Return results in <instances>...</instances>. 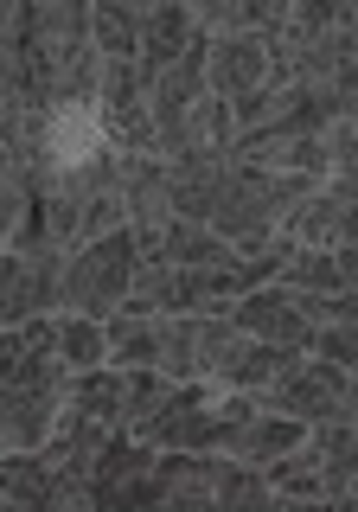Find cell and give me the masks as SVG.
Wrapping results in <instances>:
<instances>
[{
    "instance_id": "23",
    "label": "cell",
    "mask_w": 358,
    "mask_h": 512,
    "mask_svg": "<svg viewBox=\"0 0 358 512\" xmlns=\"http://www.w3.org/2000/svg\"><path fill=\"white\" fill-rule=\"evenodd\" d=\"M231 122L243 128V135H256V128H269V122H275V90L263 84V90L237 96V103H231Z\"/></svg>"
},
{
    "instance_id": "1",
    "label": "cell",
    "mask_w": 358,
    "mask_h": 512,
    "mask_svg": "<svg viewBox=\"0 0 358 512\" xmlns=\"http://www.w3.org/2000/svg\"><path fill=\"white\" fill-rule=\"evenodd\" d=\"M71 359L52 346L39 352H13L7 359V416H0V436H7L13 455H32V448H45V436H52L58 410L71 404Z\"/></svg>"
},
{
    "instance_id": "14",
    "label": "cell",
    "mask_w": 358,
    "mask_h": 512,
    "mask_svg": "<svg viewBox=\"0 0 358 512\" xmlns=\"http://www.w3.org/2000/svg\"><path fill=\"white\" fill-rule=\"evenodd\" d=\"M122 391H128V372H84L71 384V404L58 410V423H103V429H122Z\"/></svg>"
},
{
    "instance_id": "11",
    "label": "cell",
    "mask_w": 358,
    "mask_h": 512,
    "mask_svg": "<svg viewBox=\"0 0 358 512\" xmlns=\"http://www.w3.org/2000/svg\"><path fill=\"white\" fill-rule=\"evenodd\" d=\"M192 7H141V77H160L192 45Z\"/></svg>"
},
{
    "instance_id": "12",
    "label": "cell",
    "mask_w": 358,
    "mask_h": 512,
    "mask_svg": "<svg viewBox=\"0 0 358 512\" xmlns=\"http://www.w3.org/2000/svg\"><path fill=\"white\" fill-rule=\"evenodd\" d=\"M122 308H135V314H186V308H199V295H192V269L141 263V276H135V288H128Z\"/></svg>"
},
{
    "instance_id": "2",
    "label": "cell",
    "mask_w": 358,
    "mask_h": 512,
    "mask_svg": "<svg viewBox=\"0 0 358 512\" xmlns=\"http://www.w3.org/2000/svg\"><path fill=\"white\" fill-rule=\"evenodd\" d=\"M135 276H141V244L122 224V231L96 237V244H84L71 263H64V308L90 314V320H109V314H122Z\"/></svg>"
},
{
    "instance_id": "9",
    "label": "cell",
    "mask_w": 358,
    "mask_h": 512,
    "mask_svg": "<svg viewBox=\"0 0 358 512\" xmlns=\"http://www.w3.org/2000/svg\"><path fill=\"white\" fill-rule=\"evenodd\" d=\"M154 487H160V506L205 512L211 493H218V461H192L186 448H173V461H154Z\"/></svg>"
},
{
    "instance_id": "10",
    "label": "cell",
    "mask_w": 358,
    "mask_h": 512,
    "mask_svg": "<svg viewBox=\"0 0 358 512\" xmlns=\"http://www.w3.org/2000/svg\"><path fill=\"white\" fill-rule=\"evenodd\" d=\"M301 365V346H282V340H243L237 359L218 365V384L224 391H256V384H275Z\"/></svg>"
},
{
    "instance_id": "22",
    "label": "cell",
    "mask_w": 358,
    "mask_h": 512,
    "mask_svg": "<svg viewBox=\"0 0 358 512\" xmlns=\"http://www.w3.org/2000/svg\"><path fill=\"white\" fill-rule=\"evenodd\" d=\"M269 167H282V173H327V141L320 135H288Z\"/></svg>"
},
{
    "instance_id": "4",
    "label": "cell",
    "mask_w": 358,
    "mask_h": 512,
    "mask_svg": "<svg viewBox=\"0 0 358 512\" xmlns=\"http://www.w3.org/2000/svg\"><path fill=\"white\" fill-rule=\"evenodd\" d=\"M64 256L58 244H20L7 256V327H26V320H39V314H52L64 308Z\"/></svg>"
},
{
    "instance_id": "16",
    "label": "cell",
    "mask_w": 358,
    "mask_h": 512,
    "mask_svg": "<svg viewBox=\"0 0 358 512\" xmlns=\"http://www.w3.org/2000/svg\"><path fill=\"white\" fill-rule=\"evenodd\" d=\"M173 391H179V378L154 372V365H128V391H122V429H141V423H154V416L173 404Z\"/></svg>"
},
{
    "instance_id": "8",
    "label": "cell",
    "mask_w": 358,
    "mask_h": 512,
    "mask_svg": "<svg viewBox=\"0 0 358 512\" xmlns=\"http://www.w3.org/2000/svg\"><path fill=\"white\" fill-rule=\"evenodd\" d=\"M231 327L256 333V340H282V346H307V320L295 314V301H288V288H250V295L231 308Z\"/></svg>"
},
{
    "instance_id": "7",
    "label": "cell",
    "mask_w": 358,
    "mask_h": 512,
    "mask_svg": "<svg viewBox=\"0 0 358 512\" xmlns=\"http://www.w3.org/2000/svg\"><path fill=\"white\" fill-rule=\"evenodd\" d=\"M167 173H173V212L186 224H211V212H218V186H224V173H231V160L224 154H179V160H167Z\"/></svg>"
},
{
    "instance_id": "3",
    "label": "cell",
    "mask_w": 358,
    "mask_h": 512,
    "mask_svg": "<svg viewBox=\"0 0 358 512\" xmlns=\"http://www.w3.org/2000/svg\"><path fill=\"white\" fill-rule=\"evenodd\" d=\"M256 410L301 416V423H327V416H352V372L327 359H301L288 378L256 384Z\"/></svg>"
},
{
    "instance_id": "18",
    "label": "cell",
    "mask_w": 358,
    "mask_h": 512,
    "mask_svg": "<svg viewBox=\"0 0 358 512\" xmlns=\"http://www.w3.org/2000/svg\"><path fill=\"white\" fill-rule=\"evenodd\" d=\"M211 506H224V512H269L275 487H269V474L250 468V461H218V493H211Z\"/></svg>"
},
{
    "instance_id": "24",
    "label": "cell",
    "mask_w": 358,
    "mask_h": 512,
    "mask_svg": "<svg viewBox=\"0 0 358 512\" xmlns=\"http://www.w3.org/2000/svg\"><path fill=\"white\" fill-rule=\"evenodd\" d=\"M307 346H314L327 365H346V372H352V320H333V327L307 333Z\"/></svg>"
},
{
    "instance_id": "20",
    "label": "cell",
    "mask_w": 358,
    "mask_h": 512,
    "mask_svg": "<svg viewBox=\"0 0 358 512\" xmlns=\"http://www.w3.org/2000/svg\"><path fill=\"white\" fill-rule=\"evenodd\" d=\"M58 352L71 359V372H96L109 359V333L96 327L90 314H64L58 320Z\"/></svg>"
},
{
    "instance_id": "17",
    "label": "cell",
    "mask_w": 358,
    "mask_h": 512,
    "mask_svg": "<svg viewBox=\"0 0 358 512\" xmlns=\"http://www.w3.org/2000/svg\"><path fill=\"white\" fill-rule=\"evenodd\" d=\"M224 148H231V103L199 96V103L186 109V128H179V154H224Z\"/></svg>"
},
{
    "instance_id": "19",
    "label": "cell",
    "mask_w": 358,
    "mask_h": 512,
    "mask_svg": "<svg viewBox=\"0 0 358 512\" xmlns=\"http://www.w3.org/2000/svg\"><path fill=\"white\" fill-rule=\"evenodd\" d=\"M167 263H179V269H211V263H231V244H224L211 224L173 218V231H167Z\"/></svg>"
},
{
    "instance_id": "6",
    "label": "cell",
    "mask_w": 358,
    "mask_h": 512,
    "mask_svg": "<svg viewBox=\"0 0 358 512\" xmlns=\"http://www.w3.org/2000/svg\"><path fill=\"white\" fill-rule=\"evenodd\" d=\"M282 237H295V244H314V250L352 244V180H339L333 192H307L295 212L282 218Z\"/></svg>"
},
{
    "instance_id": "13",
    "label": "cell",
    "mask_w": 358,
    "mask_h": 512,
    "mask_svg": "<svg viewBox=\"0 0 358 512\" xmlns=\"http://www.w3.org/2000/svg\"><path fill=\"white\" fill-rule=\"evenodd\" d=\"M301 436H307L301 416H275V410H269V416H256V410H250V416H243V423L231 429V442H224V448H231L237 461H250V468H256V461H282Z\"/></svg>"
},
{
    "instance_id": "21",
    "label": "cell",
    "mask_w": 358,
    "mask_h": 512,
    "mask_svg": "<svg viewBox=\"0 0 358 512\" xmlns=\"http://www.w3.org/2000/svg\"><path fill=\"white\" fill-rule=\"evenodd\" d=\"M7 500L13 506H52V461H45L39 448L7 461Z\"/></svg>"
},
{
    "instance_id": "15",
    "label": "cell",
    "mask_w": 358,
    "mask_h": 512,
    "mask_svg": "<svg viewBox=\"0 0 358 512\" xmlns=\"http://www.w3.org/2000/svg\"><path fill=\"white\" fill-rule=\"evenodd\" d=\"M90 39L103 58H141V7H122V0L90 7Z\"/></svg>"
},
{
    "instance_id": "25",
    "label": "cell",
    "mask_w": 358,
    "mask_h": 512,
    "mask_svg": "<svg viewBox=\"0 0 358 512\" xmlns=\"http://www.w3.org/2000/svg\"><path fill=\"white\" fill-rule=\"evenodd\" d=\"M352 148H358V128H352V116H339L333 141H327V167H339V180H352Z\"/></svg>"
},
{
    "instance_id": "5",
    "label": "cell",
    "mask_w": 358,
    "mask_h": 512,
    "mask_svg": "<svg viewBox=\"0 0 358 512\" xmlns=\"http://www.w3.org/2000/svg\"><path fill=\"white\" fill-rule=\"evenodd\" d=\"M205 84L218 103H237V96L269 84V39L263 32H237V39H211L205 58Z\"/></svg>"
}]
</instances>
